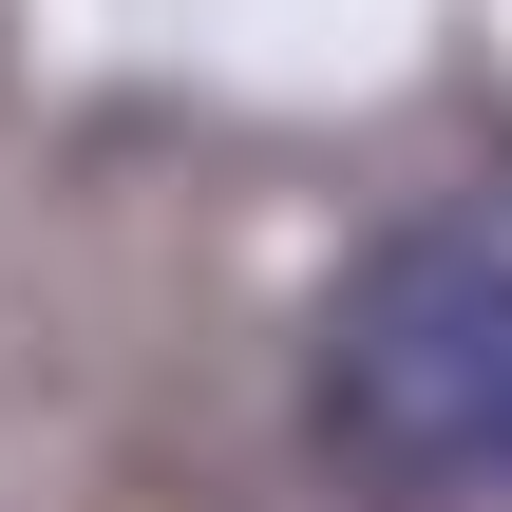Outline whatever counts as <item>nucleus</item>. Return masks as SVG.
<instances>
[{
    "instance_id": "nucleus-1",
    "label": "nucleus",
    "mask_w": 512,
    "mask_h": 512,
    "mask_svg": "<svg viewBox=\"0 0 512 512\" xmlns=\"http://www.w3.org/2000/svg\"><path fill=\"white\" fill-rule=\"evenodd\" d=\"M304 418L361 494L399 512H456V494H512V190L475 209H399L323 323H304Z\"/></svg>"
}]
</instances>
